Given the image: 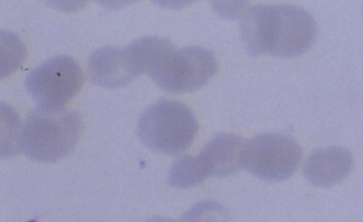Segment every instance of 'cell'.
Segmentation results:
<instances>
[{
  "instance_id": "obj_6",
  "label": "cell",
  "mask_w": 363,
  "mask_h": 222,
  "mask_svg": "<svg viewBox=\"0 0 363 222\" xmlns=\"http://www.w3.org/2000/svg\"><path fill=\"white\" fill-rule=\"evenodd\" d=\"M217 69L218 62L211 51L191 45L175 48L150 77L162 90L180 93L203 86Z\"/></svg>"
},
{
  "instance_id": "obj_7",
  "label": "cell",
  "mask_w": 363,
  "mask_h": 222,
  "mask_svg": "<svg viewBox=\"0 0 363 222\" xmlns=\"http://www.w3.org/2000/svg\"><path fill=\"white\" fill-rule=\"evenodd\" d=\"M87 71L95 85L108 88L125 86L139 76L125 47L99 48L90 55Z\"/></svg>"
},
{
  "instance_id": "obj_1",
  "label": "cell",
  "mask_w": 363,
  "mask_h": 222,
  "mask_svg": "<svg viewBox=\"0 0 363 222\" xmlns=\"http://www.w3.org/2000/svg\"><path fill=\"white\" fill-rule=\"evenodd\" d=\"M242 40L253 55L298 56L315 41L316 23L305 9L291 4H258L246 9L240 22Z\"/></svg>"
},
{
  "instance_id": "obj_9",
  "label": "cell",
  "mask_w": 363,
  "mask_h": 222,
  "mask_svg": "<svg viewBox=\"0 0 363 222\" xmlns=\"http://www.w3.org/2000/svg\"><path fill=\"white\" fill-rule=\"evenodd\" d=\"M245 141L233 134L212 138L198 155L208 176L225 177L243 168Z\"/></svg>"
},
{
  "instance_id": "obj_8",
  "label": "cell",
  "mask_w": 363,
  "mask_h": 222,
  "mask_svg": "<svg viewBox=\"0 0 363 222\" xmlns=\"http://www.w3.org/2000/svg\"><path fill=\"white\" fill-rule=\"evenodd\" d=\"M353 157L341 146H328L313 151L306 160L303 172L313 185L330 187L343 181L353 168Z\"/></svg>"
},
{
  "instance_id": "obj_4",
  "label": "cell",
  "mask_w": 363,
  "mask_h": 222,
  "mask_svg": "<svg viewBox=\"0 0 363 222\" xmlns=\"http://www.w3.org/2000/svg\"><path fill=\"white\" fill-rule=\"evenodd\" d=\"M301 156L300 145L291 136L261 134L245 141L243 168L262 180L283 181L296 172Z\"/></svg>"
},
{
  "instance_id": "obj_3",
  "label": "cell",
  "mask_w": 363,
  "mask_h": 222,
  "mask_svg": "<svg viewBox=\"0 0 363 222\" xmlns=\"http://www.w3.org/2000/svg\"><path fill=\"white\" fill-rule=\"evenodd\" d=\"M198 130L197 120L186 105L166 99L145 109L137 125V135L147 148L170 156L186 150Z\"/></svg>"
},
{
  "instance_id": "obj_12",
  "label": "cell",
  "mask_w": 363,
  "mask_h": 222,
  "mask_svg": "<svg viewBox=\"0 0 363 222\" xmlns=\"http://www.w3.org/2000/svg\"><path fill=\"white\" fill-rule=\"evenodd\" d=\"M145 222H177L172 219L164 217H154L147 220Z\"/></svg>"
},
{
  "instance_id": "obj_5",
  "label": "cell",
  "mask_w": 363,
  "mask_h": 222,
  "mask_svg": "<svg viewBox=\"0 0 363 222\" xmlns=\"http://www.w3.org/2000/svg\"><path fill=\"white\" fill-rule=\"evenodd\" d=\"M83 83L79 64L71 57L60 54L32 69L26 78L25 87L39 107H64Z\"/></svg>"
},
{
  "instance_id": "obj_2",
  "label": "cell",
  "mask_w": 363,
  "mask_h": 222,
  "mask_svg": "<svg viewBox=\"0 0 363 222\" xmlns=\"http://www.w3.org/2000/svg\"><path fill=\"white\" fill-rule=\"evenodd\" d=\"M82 127V117L75 110L38 106L24 121L19 148L33 160L54 163L72 152Z\"/></svg>"
},
{
  "instance_id": "obj_11",
  "label": "cell",
  "mask_w": 363,
  "mask_h": 222,
  "mask_svg": "<svg viewBox=\"0 0 363 222\" xmlns=\"http://www.w3.org/2000/svg\"><path fill=\"white\" fill-rule=\"evenodd\" d=\"M180 222H229V216L220 204L205 200L189 208L183 214Z\"/></svg>"
},
{
  "instance_id": "obj_10",
  "label": "cell",
  "mask_w": 363,
  "mask_h": 222,
  "mask_svg": "<svg viewBox=\"0 0 363 222\" xmlns=\"http://www.w3.org/2000/svg\"><path fill=\"white\" fill-rule=\"evenodd\" d=\"M208 175L197 156H185L172 165L167 175V182L176 188H189L199 185Z\"/></svg>"
}]
</instances>
